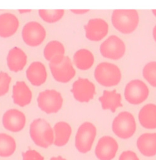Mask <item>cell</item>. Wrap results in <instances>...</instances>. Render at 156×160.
Returning <instances> with one entry per match:
<instances>
[{
	"instance_id": "3",
	"label": "cell",
	"mask_w": 156,
	"mask_h": 160,
	"mask_svg": "<svg viewBox=\"0 0 156 160\" xmlns=\"http://www.w3.org/2000/svg\"><path fill=\"white\" fill-rule=\"evenodd\" d=\"M94 76L101 85L111 87L119 83L122 78L120 69L116 65L104 62L100 63L95 68Z\"/></svg>"
},
{
	"instance_id": "20",
	"label": "cell",
	"mask_w": 156,
	"mask_h": 160,
	"mask_svg": "<svg viewBox=\"0 0 156 160\" xmlns=\"http://www.w3.org/2000/svg\"><path fill=\"white\" fill-rule=\"evenodd\" d=\"M137 147L139 152L148 157L156 155V133H144L137 140Z\"/></svg>"
},
{
	"instance_id": "25",
	"label": "cell",
	"mask_w": 156,
	"mask_h": 160,
	"mask_svg": "<svg viewBox=\"0 0 156 160\" xmlns=\"http://www.w3.org/2000/svg\"><path fill=\"white\" fill-rule=\"evenodd\" d=\"M16 149L15 140L10 135L0 133V157H9L14 154Z\"/></svg>"
},
{
	"instance_id": "23",
	"label": "cell",
	"mask_w": 156,
	"mask_h": 160,
	"mask_svg": "<svg viewBox=\"0 0 156 160\" xmlns=\"http://www.w3.org/2000/svg\"><path fill=\"white\" fill-rule=\"evenodd\" d=\"M54 142L57 147H63L67 144L72 135V128L66 122H57L54 127Z\"/></svg>"
},
{
	"instance_id": "21",
	"label": "cell",
	"mask_w": 156,
	"mask_h": 160,
	"mask_svg": "<svg viewBox=\"0 0 156 160\" xmlns=\"http://www.w3.org/2000/svg\"><path fill=\"white\" fill-rule=\"evenodd\" d=\"M122 97L120 93H118L116 90L103 91L102 96L99 98L101 102V108L103 110H110L114 113L119 107H122Z\"/></svg>"
},
{
	"instance_id": "24",
	"label": "cell",
	"mask_w": 156,
	"mask_h": 160,
	"mask_svg": "<svg viewBox=\"0 0 156 160\" xmlns=\"http://www.w3.org/2000/svg\"><path fill=\"white\" fill-rule=\"evenodd\" d=\"M74 62L78 69L86 71L90 69L94 64L95 58L93 53L86 49H81L74 55Z\"/></svg>"
},
{
	"instance_id": "22",
	"label": "cell",
	"mask_w": 156,
	"mask_h": 160,
	"mask_svg": "<svg viewBox=\"0 0 156 160\" xmlns=\"http://www.w3.org/2000/svg\"><path fill=\"white\" fill-rule=\"evenodd\" d=\"M139 121L146 129H156V105L148 103L145 105L139 112Z\"/></svg>"
},
{
	"instance_id": "5",
	"label": "cell",
	"mask_w": 156,
	"mask_h": 160,
	"mask_svg": "<svg viewBox=\"0 0 156 160\" xmlns=\"http://www.w3.org/2000/svg\"><path fill=\"white\" fill-rule=\"evenodd\" d=\"M96 136V128L91 122H86L78 128L76 136V147L79 152L86 153L92 148Z\"/></svg>"
},
{
	"instance_id": "8",
	"label": "cell",
	"mask_w": 156,
	"mask_h": 160,
	"mask_svg": "<svg viewBox=\"0 0 156 160\" xmlns=\"http://www.w3.org/2000/svg\"><path fill=\"white\" fill-rule=\"evenodd\" d=\"M100 51L102 56L105 58L118 60L124 56L126 52V45L118 36L112 35L101 43Z\"/></svg>"
},
{
	"instance_id": "7",
	"label": "cell",
	"mask_w": 156,
	"mask_h": 160,
	"mask_svg": "<svg viewBox=\"0 0 156 160\" xmlns=\"http://www.w3.org/2000/svg\"><path fill=\"white\" fill-rule=\"evenodd\" d=\"M124 95L128 103L132 105H139L148 98L149 90L143 81L135 79L131 80L126 84Z\"/></svg>"
},
{
	"instance_id": "31",
	"label": "cell",
	"mask_w": 156,
	"mask_h": 160,
	"mask_svg": "<svg viewBox=\"0 0 156 160\" xmlns=\"http://www.w3.org/2000/svg\"><path fill=\"white\" fill-rule=\"evenodd\" d=\"M71 11L75 14H83L90 11L89 9H71Z\"/></svg>"
},
{
	"instance_id": "11",
	"label": "cell",
	"mask_w": 156,
	"mask_h": 160,
	"mask_svg": "<svg viewBox=\"0 0 156 160\" xmlns=\"http://www.w3.org/2000/svg\"><path fill=\"white\" fill-rule=\"evenodd\" d=\"M86 38L91 41H100L108 33L109 26L101 18H94L88 21L84 27Z\"/></svg>"
},
{
	"instance_id": "32",
	"label": "cell",
	"mask_w": 156,
	"mask_h": 160,
	"mask_svg": "<svg viewBox=\"0 0 156 160\" xmlns=\"http://www.w3.org/2000/svg\"><path fill=\"white\" fill-rule=\"evenodd\" d=\"M153 36L154 39L155 40V41L156 42V24L155 25V26L154 27L153 30Z\"/></svg>"
},
{
	"instance_id": "16",
	"label": "cell",
	"mask_w": 156,
	"mask_h": 160,
	"mask_svg": "<svg viewBox=\"0 0 156 160\" xmlns=\"http://www.w3.org/2000/svg\"><path fill=\"white\" fill-rule=\"evenodd\" d=\"M19 26V19L14 14L6 12L0 15V37L7 38L12 36Z\"/></svg>"
},
{
	"instance_id": "17",
	"label": "cell",
	"mask_w": 156,
	"mask_h": 160,
	"mask_svg": "<svg viewBox=\"0 0 156 160\" xmlns=\"http://www.w3.org/2000/svg\"><path fill=\"white\" fill-rule=\"evenodd\" d=\"M26 76L32 85L36 87L41 86L47 80L46 68L42 62H34L27 68Z\"/></svg>"
},
{
	"instance_id": "33",
	"label": "cell",
	"mask_w": 156,
	"mask_h": 160,
	"mask_svg": "<svg viewBox=\"0 0 156 160\" xmlns=\"http://www.w3.org/2000/svg\"><path fill=\"white\" fill-rule=\"evenodd\" d=\"M50 160H66L65 158H62L61 156H59L57 157H52Z\"/></svg>"
},
{
	"instance_id": "28",
	"label": "cell",
	"mask_w": 156,
	"mask_h": 160,
	"mask_svg": "<svg viewBox=\"0 0 156 160\" xmlns=\"http://www.w3.org/2000/svg\"><path fill=\"white\" fill-rule=\"evenodd\" d=\"M11 78L6 72H0V97L4 96L9 90Z\"/></svg>"
},
{
	"instance_id": "12",
	"label": "cell",
	"mask_w": 156,
	"mask_h": 160,
	"mask_svg": "<svg viewBox=\"0 0 156 160\" xmlns=\"http://www.w3.org/2000/svg\"><path fill=\"white\" fill-rule=\"evenodd\" d=\"M95 86L88 79L79 78L72 85L71 92L76 100L79 102H88L95 94Z\"/></svg>"
},
{
	"instance_id": "10",
	"label": "cell",
	"mask_w": 156,
	"mask_h": 160,
	"mask_svg": "<svg viewBox=\"0 0 156 160\" xmlns=\"http://www.w3.org/2000/svg\"><path fill=\"white\" fill-rule=\"evenodd\" d=\"M49 68L55 80L61 83L69 82L76 74L72 62L68 56H65L62 61L59 64L49 63Z\"/></svg>"
},
{
	"instance_id": "4",
	"label": "cell",
	"mask_w": 156,
	"mask_h": 160,
	"mask_svg": "<svg viewBox=\"0 0 156 160\" xmlns=\"http://www.w3.org/2000/svg\"><path fill=\"white\" fill-rule=\"evenodd\" d=\"M112 130L121 139L126 140L133 137L136 130V123L133 115L126 111L119 113L113 121Z\"/></svg>"
},
{
	"instance_id": "19",
	"label": "cell",
	"mask_w": 156,
	"mask_h": 160,
	"mask_svg": "<svg viewBox=\"0 0 156 160\" xmlns=\"http://www.w3.org/2000/svg\"><path fill=\"white\" fill-rule=\"evenodd\" d=\"M65 48L58 41L49 42L44 49V56L51 64H57L62 61L65 57Z\"/></svg>"
},
{
	"instance_id": "35",
	"label": "cell",
	"mask_w": 156,
	"mask_h": 160,
	"mask_svg": "<svg viewBox=\"0 0 156 160\" xmlns=\"http://www.w3.org/2000/svg\"><path fill=\"white\" fill-rule=\"evenodd\" d=\"M152 12H153V14L156 17V9H153V10H152Z\"/></svg>"
},
{
	"instance_id": "13",
	"label": "cell",
	"mask_w": 156,
	"mask_h": 160,
	"mask_svg": "<svg viewBox=\"0 0 156 160\" xmlns=\"http://www.w3.org/2000/svg\"><path fill=\"white\" fill-rule=\"evenodd\" d=\"M118 144L116 140L110 136L101 137L96 147L95 155L100 160H112L118 150Z\"/></svg>"
},
{
	"instance_id": "1",
	"label": "cell",
	"mask_w": 156,
	"mask_h": 160,
	"mask_svg": "<svg viewBox=\"0 0 156 160\" xmlns=\"http://www.w3.org/2000/svg\"><path fill=\"white\" fill-rule=\"evenodd\" d=\"M111 22L119 32L128 34L137 29L139 16L136 9H115L111 15Z\"/></svg>"
},
{
	"instance_id": "14",
	"label": "cell",
	"mask_w": 156,
	"mask_h": 160,
	"mask_svg": "<svg viewBox=\"0 0 156 160\" xmlns=\"http://www.w3.org/2000/svg\"><path fill=\"white\" fill-rule=\"evenodd\" d=\"M2 121L5 129L16 133L24 128L26 119L22 112L17 109H10L4 113Z\"/></svg>"
},
{
	"instance_id": "27",
	"label": "cell",
	"mask_w": 156,
	"mask_h": 160,
	"mask_svg": "<svg viewBox=\"0 0 156 160\" xmlns=\"http://www.w3.org/2000/svg\"><path fill=\"white\" fill-rule=\"evenodd\" d=\"M143 76L153 87H156V61L148 62L143 68Z\"/></svg>"
},
{
	"instance_id": "34",
	"label": "cell",
	"mask_w": 156,
	"mask_h": 160,
	"mask_svg": "<svg viewBox=\"0 0 156 160\" xmlns=\"http://www.w3.org/2000/svg\"><path fill=\"white\" fill-rule=\"evenodd\" d=\"M31 10H28V9H27V10H19V12H21V13H22V12H30Z\"/></svg>"
},
{
	"instance_id": "29",
	"label": "cell",
	"mask_w": 156,
	"mask_h": 160,
	"mask_svg": "<svg viewBox=\"0 0 156 160\" xmlns=\"http://www.w3.org/2000/svg\"><path fill=\"white\" fill-rule=\"evenodd\" d=\"M23 160H44V157L37 151L29 150L22 153Z\"/></svg>"
},
{
	"instance_id": "6",
	"label": "cell",
	"mask_w": 156,
	"mask_h": 160,
	"mask_svg": "<svg viewBox=\"0 0 156 160\" xmlns=\"http://www.w3.org/2000/svg\"><path fill=\"white\" fill-rule=\"evenodd\" d=\"M63 97L56 90H46L41 92L37 97V104L41 110L47 114L58 112L62 107Z\"/></svg>"
},
{
	"instance_id": "2",
	"label": "cell",
	"mask_w": 156,
	"mask_h": 160,
	"mask_svg": "<svg viewBox=\"0 0 156 160\" xmlns=\"http://www.w3.org/2000/svg\"><path fill=\"white\" fill-rule=\"evenodd\" d=\"M29 133L31 139L38 147L47 148L54 144V130L44 119L34 120L30 125Z\"/></svg>"
},
{
	"instance_id": "18",
	"label": "cell",
	"mask_w": 156,
	"mask_h": 160,
	"mask_svg": "<svg viewBox=\"0 0 156 160\" xmlns=\"http://www.w3.org/2000/svg\"><path fill=\"white\" fill-rule=\"evenodd\" d=\"M27 57L21 49L14 47L11 49L7 56V64L9 70L14 72L22 71L26 65Z\"/></svg>"
},
{
	"instance_id": "26",
	"label": "cell",
	"mask_w": 156,
	"mask_h": 160,
	"mask_svg": "<svg viewBox=\"0 0 156 160\" xmlns=\"http://www.w3.org/2000/svg\"><path fill=\"white\" fill-rule=\"evenodd\" d=\"M64 9H40L39 14L46 22L54 23L59 21L64 15Z\"/></svg>"
},
{
	"instance_id": "9",
	"label": "cell",
	"mask_w": 156,
	"mask_h": 160,
	"mask_svg": "<svg viewBox=\"0 0 156 160\" xmlns=\"http://www.w3.org/2000/svg\"><path fill=\"white\" fill-rule=\"evenodd\" d=\"M46 36L45 28L37 21H30L22 29V37L24 42L31 47L41 44Z\"/></svg>"
},
{
	"instance_id": "30",
	"label": "cell",
	"mask_w": 156,
	"mask_h": 160,
	"mask_svg": "<svg viewBox=\"0 0 156 160\" xmlns=\"http://www.w3.org/2000/svg\"><path fill=\"white\" fill-rule=\"evenodd\" d=\"M119 160H139L136 154L132 151H125L121 153Z\"/></svg>"
},
{
	"instance_id": "15",
	"label": "cell",
	"mask_w": 156,
	"mask_h": 160,
	"mask_svg": "<svg viewBox=\"0 0 156 160\" xmlns=\"http://www.w3.org/2000/svg\"><path fill=\"white\" fill-rule=\"evenodd\" d=\"M32 93L24 81H17L12 88V99L15 104L20 107L29 105L32 100Z\"/></svg>"
}]
</instances>
